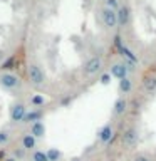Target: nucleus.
<instances>
[{"label":"nucleus","mask_w":156,"mask_h":161,"mask_svg":"<svg viewBox=\"0 0 156 161\" xmlns=\"http://www.w3.org/2000/svg\"><path fill=\"white\" fill-rule=\"evenodd\" d=\"M30 159L32 161H49V156H47V151L44 149H35L30 153Z\"/></svg>","instance_id":"nucleus-17"},{"label":"nucleus","mask_w":156,"mask_h":161,"mask_svg":"<svg viewBox=\"0 0 156 161\" xmlns=\"http://www.w3.org/2000/svg\"><path fill=\"white\" fill-rule=\"evenodd\" d=\"M104 67V60L101 55H91V57L82 64V75L84 77H94L103 72Z\"/></svg>","instance_id":"nucleus-3"},{"label":"nucleus","mask_w":156,"mask_h":161,"mask_svg":"<svg viewBox=\"0 0 156 161\" xmlns=\"http://www.w3.org/2000/svg\"><path fill=\"white\" fill-rule=\"evenodd\" d=\"M131 161H154V159H153V156H149L148 153H138V154L133 156Z\"/></svg>","instance_id":"nucleus-22"},{"label":"nucleus","mask_w":156,"mask_h":161,"mask_svg":"<svg viewBox=\"0 0 156 161\" xmlns=\"http://www.w3.org/2000/svg\"><path fill=\"white\" fill-rule=\"evenodd\" d=\"M47 156H49V161H60L62 159V153H60V149H57V148H49Z\"/></svg>","instance_id":"nucleus-20"},{"label":"nucleus","mask_w":156,"mask_h":161,"mask_svg":"<svg viewBox=\"0 0 156 161\" xmlns=\"http://www.w3.org/2000/svg\"><path fill=\"white\" fill-rule=\"evenodd\" d=\"M129 111V101L124 97V96H121L114 101L113 104V116L114 118H123V116Z\"/></svg>","instance_id":"nucleus-11"},{"label":"nucleus","mask_w":156,"mask_h":161,"mask_svg":"<svg viewBox=\"0 0 156 161\" xmlns=\"http://www.w3.org/2000/svg\"><path fill=\"white\" fill-rule=\"evenodd\" d=\"M118 87H119V92H121V94H123L124 97H126V96H128V94H131V91H133V80H131L129 77H126V79H121V80H119V86H118Z\"/></svg>","instance_id":"nucleus-16"},{"label":"nucleus","mask_w":156,"mask_h":161,"mask_svg":"<svg viewBox=\"0 0 156 161\" xmlns=\"http://www.w3.org/2000/svg\"><path fill=\"white\" fill-rule=\"evenodd\" d=\"M131 22H133V10H131L128 2H124V3H121V7L118 10V24H119V29L129 27Z\"/></svg>","instance_id":"nucleus-9"},{"label":"nucleus","mask_w":156,"mask_h":161,"mask_svg":"<svg viewBox=\"0 0 156 161\" xmlns=\"http://www.w3.org/2000/svg\"><path fill=\"white\" fill-rule=\"evenodd\" d=\"M30 104H32L34 109H40L45 104V97L42 94H34L32 97H30Z\"/></svg>","instance_id":"nucleus-18"},{"label":"nucleus","mask_w":156,"mask_h":161,"mask_svg":"<svg viewBox=\"0 0 156 161\" xmlns=\"http://www.w3.org/2000/svg\"><path fill=\"white\" fill-rule=\"evenodd\" d=\"M70 161H82V159H81V158H72Z\"/></svg>","instance_id":"nucleus-28"},{"label":"nucleus","mask_w":156,"mask_h":161,"mask_svg":"<svg viewBox=\"0 0 156 161\" xmlns=\"http://www.w3.org/2000/svg\"><path fill=\"white\" fill-rule=\"evenodd\" d=\"M10 138H12V133L8 129H2L0 131V146H5L10 141Z\"/></svg>","instance_id":"nucleus-21"},{"label":"nucleus","mask_w":156,"mask_h":161,"mask_svg":"<svg viewBox=\"0 0 156 161\" xmlns=\"http://www.w3.org/2000/svg\"><path fill=\"white\" fill-rule=\"evenodd\" d=\"M103 3L106 5V7L113 8V10H119V7H121L119 0H103Z\"/></svg>","instance_id":"nucleus-23"},{"label":"nucleus","mask_w":156,"mask_h":161,"mask_svg":"<svg viewBox=\"0 0 156 161\" xmlns=\"http://www.w3.org/2000/svg\"><path fill=\"white\" fill-rule=\"evenodd\" d=\"M3 59H5V54H3V50H0V65H2Z\"/></svg>","instance_id":"nucleus-27"},{"label":"nucleus","mask_w":156,"mask_h":161,"mask_svg":"<svg viewBox=\"0 0 156 161\" xmlns=\"http://www.w3.org/2000/svg\"><path fill=\"white\" fill-rule=\"evenodd\" d=\"M2 161H19V159H17V158H14V156H5Z\"/></svg>","instance_id":"nucleus-26"},{"label":"nucleus","mask_w":156,"mask_h":161,"mask_svg":"<svg viewBox=\"0 0 156 161\" xmlns=\"http://www.w3.org/2000/svg\"><path fill=\"white\" fill-rule=\"evenodd\" d=\"M111 79H113V75H111L109 72H103V74L99 75V82L103 84V86H108L111 82Z\"/></svg>","instance_id":"nucleus-24"},{"label":"nucleus","mask_w":156,"mask_h":161,"mask_svg":"<svg viewBox=\"0 0 156 161\" xmlns=\"http://www.w3.org/2000/svg\"><path fill=\"white\" fill-rule=\"evenodd\" d=\"M44 119V111L42 109H29V113L27 116H25V121H24V124H34V123H37V121H42Z\"/></svg>","instance_id":"nucleus-15"},{"label":"nucleus","mask_w":156,"mask_h":161,"mask_svg":"<svg viewBox=\"0 0 156 161\" xmlns=\"http://www.w3.org/2000/svg\"><path fill=\"white\" fill-rule=\"evenodd\" d=\"M14 65H15V57H14V55H10V57H7V59H5L3 62H2L0 69H2L3 72H12Z\"/></svg>","instance_id":"nucleus-19"},{"label":"nucleus","mask_w":156,"mask_h":161,"mask_svg":"<svg viewBox=\"0 0 156 161\" xmlns=\"http://www.w3.org/2000/svg\"><path fill=\"white\" fill-rule=\"evenodd\" d=\"M143 91L146 94H154L156 92V74H146L141 80Z\"/></svg>","instance_id":"nucleus-13"},{"label":"nucleus","mask_w":156,"mask_h":161,"mask_svg":"<svg viewBox=\"0 0 156 161\" xmlns=\"http://www.w3.org/2000/svg\"><path fill=\"white\" fill-rule=\"evenodd\" d=\"M114 136H116V131L113 128V124L108 123V124H104L103 128H101L98 131V143L99 144H103V146H109L111 143H113V139H114Z\"/></svg>","instance_id":"nucleus-10"},{"label":"nucleus","mask_w":156,"mask_h":161,"mask_svg":"<svg viewBox=\"0 0 156 161\" xmlns=\"http://www.w3.org/2000/svg\"><path fill=\"white\" fill-rule=\"evenodd\" d=\"M0 87H3L5 91H19L22 87V79L19 77L15 72H2L0 74Z\"/></svg>","instance_id":"nucleus-7"},{"label":"nucleus","mask_w":156,"mask_h":161,"mask_svg":"<svg viewBox=\"0 0 156 161\" xmlns=\"http://www.w3.org/2000/svg\"><path fill=\"white\" fill-rule=\"evenodd\" d=\"M98 15H99V22L101 25L106 29V30H114L119 27L118 24V10H113L109 7H106L103 3L98 10Z\"/></svg>","instance_id":"nucleus-2"},{"label":"nucleus","mask_w":156,"mask_h":161,"mask_svg":"<svg viewBox=\"0 0 156 161\" xmlns=\"http://www.w3.org/2000/svg\"><path fill=\"white\" fill-rule=\"evenodd\" d=\"M20 148H24L25 151H35L37 149V138H34L30 133H25L22 134V138H20Z\"/></svg>","instance_id":"nucleus-12"},{"label":"nucleus","mask_w":156,"mask_h":161,"mask_svg":"<svg viewBox=\"0 0 156 161\" xmlns=\"http://www.w3.org/2000/svg\"><path fill=\"white\" fill-rule=\"evenodd\" d=\"M27 79H29V84L35 89H42L47 84V75L44 72V67L35 60L29 62L27 65Z\"/></svg>","instance_id":"nucleus-1"},{"label":"nucleus","mask_w":156,"mask_h":161,"mask_svg":"<svg viewBox=\"0 0 156 161\" xmlns=\"http://www.w3.org/2000/svg\"><path fill=\"white\" fill-rule=\"evenodd\" d=\"M114 45H116V49H118L119 55L123 57V60H126V62L131 64V65L138 64V57H136V54L126 44H123V40H121L119 35H116V37H114Z\"/></svg>","instance_id":"nucleus-8"},{"label":"nucleus","mask_w":156,"mask_h":161,"mask_svg":"<svg viewBox=\"0 0 156 161\" xmlns=\"http://www.w3.org/2000/svg\"><path fill=\"white\" fill-rule=\"evenodd\" d=\"M27 113H29L27 104H25L24 101H15V103L10 106V109H8V116H10L12 124H24Z\"/></svg>","instance_id":"nucleus-5"},{"label":"nucleus","mask_w":156,"mask_h":161,"mask_svg":"<svg viewBox=\"0 0 156 161\" xmlns=\"http://www.w3.org/2000/svg\"><path fill=\"white\" fill-rule=\"evenodd\" d=\"M30 134L34 136V138H37V139H42L45 133H47V129H45V124H44V121H37V123H34V124H30V131H29Z\"/></svg>","instance_id":"nucleus-14"},{"label":"nucleus","mask_w":156,"mask_h":161,"mask_svg":"<svg viewBox=\"0 0 156 161\" xmlns=\"http://www.w3.org/2000/svg\"><path fill=\"white\" fill-rule=\"evenodd\" d=\"M119 139H121V144L124 146V148H134L136 144H138V141H139V131L136 126L133 124H129V126H126V128L121 131V134H119Z\"/></svg>","instance_id":"nucleus-4"},{"label":"nucleus","mask_w":156,"mask_h":161,"mask_svg":"<svg viewBox=\"0 0 156 161\" xmlns=\"http://www.w3.org/2000/svg\"><path fill=\"white\" fill-rule=\"evenodd\" d=\"M108 72L113 75L114 79H126V77H129V72H131V64H128L126 60L123 59H118V60H113L109 65V70Z\"/></svg>","instance_id":"nucleus-6"},{"label":"nucleus","mask_w":156,"mask_h":161,"mask_svg":"<svg viewBox=\"0 0 156 161\" xmlns=\"http://www.w3.org/2000/svg\"><path fill=\"white\" fill-rule=\"evenodd\" d=\"M25 153H27V151H25L24 148H15V149H14V153H12V156H14V158H17V159L20 161V159H24V158H25Z\"/></svg>","instance_id":"nucleus-25"}]
</instances>
